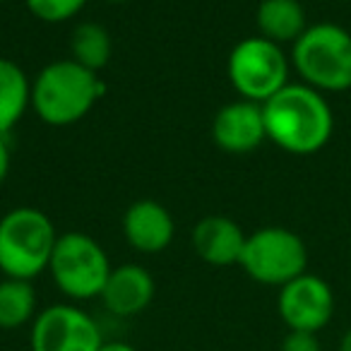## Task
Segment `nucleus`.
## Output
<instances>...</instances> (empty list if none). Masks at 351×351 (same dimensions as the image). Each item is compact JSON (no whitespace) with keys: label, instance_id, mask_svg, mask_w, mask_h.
I'll use <instances>...</instances> for the list:
<instances>
[{"label":"nucleus","instance_id":"f257e3e1","mask_svg":"<svg viewBox=\"0 0 351 351\" xmlns=\"http://www.w3.org/2000/svg\"><path fill=\"white\" fill-rule=\"evenodd\" d=\"M267 140L296 156H311L330 142L335 113L325 94L303 82H289L263 104Z\"/></svg>","mask_w":351,"mask_h":351},{"label":"nucleus","instance_id":"f03ea898","mask_svg":"<svg viewBox=\"0 0 351 351\" xmlns=\"http://www.w3.org/2000/svg\"><path fill=\"white\" fill-rule=\"evenodd\" d=\"M106 92L99 73L82 68L73 58L44 65L32 80V108L53 128H65L82 121Z\"/></svg>","mask_w":351,"mask_h":351},{"label":"nucleus","instance_id":"7ed1b4c3","mask_svg":"<svg viewBox=\"0 0 351 351\" xmlns=\"http://www.w3.org/2000/svg\"><path fill=\"white\" fill-rule=\"evenodd\" d=\"M56 241L58 234L49 215L36 207H15L0 217V272L34 282L49 272Z\"/></svg>","mask_w":351,"mask_h":351},{"label":"nucleus","instance_id":"20e7f679","mask_svg":"<svg viewBox=\"0 0 351 351\" xmlns=\"http://www.w3.org/2000/svg\"><path fill=\"white\" fill-rule=\"evenodd\" d=\"M291 65L303 84L317 92L351 89V34L339 25H313L291 44Z\"/></svg>","mask_w":351,"mask_h":351},{"label":"nucleus","instance_id":"39448f33","mask_svg":"<svg viewBox=\"0 0 351 351\" xmlns=\"http://www.w3.org/2000/svg\"><path fill=\"white\" fill-rule=\"evenodd\" d=\"M111 269L106 250L89 234L68 231L58 236L49 272L58 291L70 301H89L101 296Z\"/></svg>","mask_w":351,"mask_h":351},{"label":"nucleus","instance_id":"423d86ee","mask_svg":"<svg viewBox=\"0 0 351 351\" xmlns=\"http://www.w3.org/2000/svg\"><path fill=\"white\" fill-rule=\"evenodd\" d=\"M291 60L284 49L265 36H248L231 49L226 75L241 99L265 104L289 84Z\"/></svg>","mask_w":351,"mask_h":351},{"label":"nucleus","instance_id":"0eeeda50","mask_svg":"<svg viewBox=\"0 0 351 351\" xmlns=\"http://www.w3.org/2000/svg\"><path fill=\"white\" fill-rule=\"evenodd\" d=\"M239 267L253 282L282 289L306 272L308 248L301 236L287 226H263L248 234Z\"/></svg>","mask_w":351,"mask_h":351},{"label":"nucleus","instance_id":"6e6552de","mask_svg":"<svg viewBox=\"0 0 351 351\" xmlns=\"http://www.w3.org/2000/svg\"><path fill=\"white\" fill-rule=\"evenodd\" d=\"M101 344L99 322L75 303L44 308L32 322V351H99Z\"/></svg>","mask_w":351,"mask_h":351},{"label":"nucleus","instance_id":"1a4fd4ad","mask_svg":"<svg viewBox=\"0 0 351 351\" xmlns=\"http://www.w3.org/2000/svg\"><path fill=\"white\" fill-rule=\"evenodd\" d=\"M335 291L322 277L303 272L279 289L277 313L291 332L317 335L330 325L335 315Z\"/></svg>","mask_w":351,"mask_h":351},{"label":"nucleus","instance_id":"9d476101","mask_svg":"<svg viewBox=\"0 0 351 351\" xmlns=\"http://www.w3.org/2000/svg\"><path fill=\"white\" fill-rule=\"evenodd\" d=\"M212 140L226 154L241 156L255 152L267 140L263 104L239 99L221 106L212 121Z\"/></svg>","mask_w":351,"mask_h":351},{"label":"nucleus","instance_id":"9b49d317","mask_svg":"<svg viewBox=\"0 0 351 351\" xmlns=\"http://www.w3.org/2000/svg\"><path fill=\"white\" fill-rule=\"evenodd\" d=\"M123 236L137 253H164L176 236L171 212L156 200H137L123 215Z\"/></svg>","mask_w":351,"mask_h":351},{"label":"nucleus","instance_id":"f8f14e48","mask_svg":"<svg viewBox=\"0 0 351 351\" xmlns=\"http://www.w3.org/2000/svg\"><path fill=\"white\" fill-rule=\"evenodd\" d=\"M156 284L147 267L135 263L118 265L111 269L101 291V303L111 315L132 317L140 315L154 301Z\"/></svg>","mask_w":351,"mask_h":351},{"label":"nucleus","instance_id":"ddd939ff","mask_svg":"<svg viewBox=\"0 0 351 351\" xmlns=\"http://www.w3.org/2000/svg\"><path fill=\"white\" fill-rule=\"evenodd\" d=\"M245 231L234 219L221 215H210L200 219L193 229V248L202 263L212 267L239 265L245 245Z\"/></svg>","mask_w":351,"mask_h":351},{"label":"nucleus","instance_id":"4468645a","mask_svg":"<svg viewBox=\"0 0 351 351\" xmlns=\"http://www.w3.org/2000/svg\"><path fill=\"white\" fill-rule=\"evenodd\" d=\"M255 25L260 36L274 41V44H293L306 25V10L298 0H263L255 12Z\"/></svg>","mask_w":351,"mask_h":351},{"label":"nucleus","instance_id":"2eb2a0df","mask_svg":"<svg viewBox=\"0 0 351 351\" xmlns=\"http://www.w3.org/2000/svg\"><path fill=\"white\" fill-rule=\"evenodd\" d=\"M32 106V80L10 58L0 56V135H8Z\"/></svg>","mask_w":351,"mask_h":351},{"label":"nucleus","instance_id":"dca6fc26","mask_svg":"<svg viewBox=\"0 0 351 351\" xmlns=\"http://www.w3.org/2000/svg\"><path fill=\"white\" fill-rule=\"evenodd\" d=\"M70 58L80 63L82 68L99 73L108 65L113 53L111 34L99 22H80L70 32Z\"/></svg>","mask_w":351,"mask_h":351},{"label":"nucleus","instance_id":"f3484780","mask_svg":"<svg viewBox=\"0 0 351 351\" xmlns=\"http://www.w3.org/2000/svg\"><path fill=\"white\" fill-rule=\"evenodd\" d=\"M36 289L27 279L5 277L0 282V330H17L36 317Z\"/></svg>","mask_w":351,"mask_h":351},{"label":"nucleus","instance_id":"a211bd4d","mask_svg":"<svg viewBox=\"0 0 351 351\" xmlns=\"http://www.w3.org/2000/svg\"><path fill=\"white\" fill-rule=\"evenodd\" d=\"M87 3L89 0H25L29 15L46 25H60V22L73 20L84 10Z\"/></svg>","mask_w":351,"mask_h":351},{"label":"nucleus","instance_id":"6ab92c4d","mask_svg":"<svg viewBox=\"0 0 351 351\" xmlns=\"http://www.w3.org/2000/svg\"><path fill=\"white\" fill-rule=\"evenodd\" d=\"M279 351H322V344L317 335L313 332H291L282 339Z\"/></svg>","mask_w":351,"mask_h":351},{"label":"nucleus","instance_id":"aec40b11","mask_svg":"<svg viewBox=\"0 0 351 351\" xmlns=\"http://www.w3.org/2000/svg\"><path fill=\"white\" fill-rule=\"evenodd\" d=\"M10 164H12V154H10V145H8V135H0V186L5 183L8 173H10Z\"/></svg>","mask_w":351,"mask_h":351},{"label":"nucleus","instance_id":"412c9836","mask_svg":"<svg viewBox=\"0 0 351 351\" xmlns=\"http://www.w3.org/2000/svg\"><path fill=\"white\" fill-rule=\"evenodd\" d=\"M99 351H137L132 344H125V341H104L99 346Z\"/></svg>","mask_w":351,"mask_h":351},{"label":"nucleus","instance_id":"4be33fe9","mask_svg":"<svg viewBox=\"0 0 351 351\" xmlns=\"http://www.w3.org/2000/svg\"><path fill=\"white\" fill-rule=\"evenodd\" d=\"M339 351H351V327L341 335L339 339Z\"/></svg>","mask_w":351,"mask_h":351},{"label":"nucleus","instance_id":"5701e85b","mask_svg":"<svg viewBox=\"0 0 351 351\" xmlns=\"http://www.w3.org/2000/svg\"><path fill=\"white\" fill-rule=\"evenodd\" d=\"M104 3H116L118 5V3H125V0H104Z\"/></svg>","mask_w":351,"mask_h":351},{"label":"nucleus","instance_id":"b1692460","mask_svg":"<svg viewBox=\"0 0 351 351\" xmlns=\"http://www.w3.org/2000/svg\"><path fill=\"white\" fill-rule=\"evenodd\" d=\"M0 8H3V0H0Z\"/></svg>","mask_w":351,"mask_h":351}]
</instances>
